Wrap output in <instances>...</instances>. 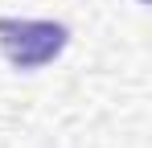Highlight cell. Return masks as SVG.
Here are the masks:
<instances>
[{
    "label": "cell",
    "instance_id": "1",
    "mask_svg": "<svg viewBox=\"0 0 152 148\" xmlns=\"http://www.w3.org/2000/svg\"><path fill=\"white\" fill-rule=\"evenodd\" d=\"M70 29L62 21H21V17H0V49L17 70L50 66L66 49Z\"/></svg>",
    "mask_w": 152,
    "mask_h": 148
}]
</instances>
